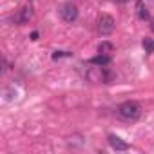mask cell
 Wrapping results in <instances>:
<instances>
[{
	"label": "cell",
	"instance_id": "cell-10",
	"mask_svg": "<svg viewBox=\"0 0 154 154\" xmlns=\"http://www.w3.org/2000/svg\"><path fill=\"white\" fill-rule=\"evenodd\" d=\"M63 56H71V53H69V51H54V53H53V60H60V58H63Z\"/></svg>",
	"mask_w": 154,
	"mask_h": 154
},
{
	"label": "cell",
	"instance_id": "cell-3",
	"mask_svg": "<svg viewBox=\"0 0 154 154\" xmlns=\"http://www.w3.org/2000/svg\"><path fill=\"white\" fill-rule=\"evenodd\" d=\"M60 17H62V20H65V22H74L76 18H78V8H76L74 4H63L62 6V9H60Z\"/></svg>",
	"mask_w": 154,
	"mask_h": 154
},
{
	"label": "cell",
	"instance_id": "cell-6",
	"mask_svg": "<svg viewBox=\"0 0 154 154\" xmlns=\"http://www.w3.org/2000/svg\"><path fill=\"white\" fill-rule=\"evenodd\" d=\"M136 13H138V18H141V20H150L149 9H147V6H145L143 0H136Z\"/></svg>",
	"mask_w": 154,
	"mask_h": 154
},
{
	"label": "cell",
	"instance_id": "cell-8",
	"mask_svg": "<svg viewBox=\"0 0 154 154\" xmlns=\"http://www.w3.org/2000/svg\"><path fill=\"white\" fill-rule=\"evenodd\" d=\"M98 51H100V53H103V54H109V53H112V51H114V45H112L111 42H102V44L98 45Z\"/></svg>",
	"mask_w": 154,
	"mask_h": 154
},
{
	"label": "cell",
	"instance_id": "cell-9",
	"mask_svg": "<svg viewBox=\"0 0 154 154\" xmlns=\"http://www.w3.org/2000/svg\"><path fill=\"white\" fill-rule=\"evenodd\" d=\"M143 47L147 53H154V40L152 38H143Z\"/></svg>",
	"mask_w": 154,
	"mask_h": 154
},
{
	"label": "cell",
	"instance_id": "cell-12",
	"mask_svg": "<svg viewBox=\"0 0 154 154\" xmlns=\"http://www.w3.org/2000/svg\"><path fill=\"white\" fill-rule=\"evenodd\" d=\"M150 31L154 33V18H150Z\"/></svg>",
	"mask_w": 154,
	"mask_h": 154
},
{
	"label": "cell",
	"instance_id": "cell-5",
	"mask_svg": "<svg viewBox=\"0 0 154 154\" xmlns=\"http://www.w3.org/2000/svg\"><path fill=\"white\" fill-rule=\"evenodd\" d=\"M111 62H112V58H111L109 54H103V53H100L98 56H93V58L89 60V63H93V65H100V67H107Z\"/></svg>",
	"mask_w": 154,
	"mask_h": 154
},
{
	"label": "cell",
	"instance_id": "cell-2",
	"mask_svg": "<svg viewBox=\"0 0 154 154\" xmlns=\"http://www.w3.org/2000/svg\"><path fill=\"white\" fill-rule=\"evenodd\" d=\"M114 26H116V22H114V18H112L111 15H102V17L98 18V33H100L102 36L111 35V33L114 31Z\"/></svg>",
	"mask_w": 154,
	"mask_h": 154
},
{
	"label": "cell",
	"instance_id": "cell-7",
	"mask_svg": "<svg viewBox=\"0 0 154 154\" xmlns=\"http://www.w3.org/2000/svg\"><path fill=\"white\" fill-rule=\"evenodd\" d=\"M29 18H31V8L26 6V8L20 9V13H18V17H17V22H18V24H26Z\"/></svg>",
	"mask_w": 154,
	"mask_h": 154
},
{
	"label": "cell",
	"instance_id": "cell-13",
	"mask_svg": "<svg viewBox=\"0 0 154 154\" xmlns=\"http://www.w3.org/2000/svg\"><path fill=\"white\" fill-rule=\"evenodd\" d=\"M118 2H122V4H123V2H127V0H118Z\"/></svg>",
	"mask_w": 154,
	"mask_h": 154
},
{
	"label": "cell",
	"instance_id": "cell-1",
	"mask_svg": "<svg viewBox=\"0 0 154 154\" xmlns=\"http://www.w3.org/2000/svg\"><path fill=\"white\" fill-rule=\"evenodd\" d=\"M118 116L122 120H127V122H134L141 116V107L138 102H132V100H127L123 103H120L118 107Z\"/></svg>",
	"mask_w": 154,
	"mask_h": 154
},
{
	"label": "cell",
	"instance_id": "cell-11",
	"mask_svg": "<svg viewBox=\"0 0 154 154\" xmlns=\"http://www.w3.org/2000/svg\"><path fill=\"white\" fill-rule=\"evenodd\" d=\"M31 40H38V33H36V31L31 33Z\"/></svg>",
	"mask_w": 154,
	"mask_h": 154
},
{
	"label": "cell",
	"instance_id": "cell-4",
	"mask_svg": "<svg viewBox=\"0 0 154 154\" xmlns=\"http://www.w3.org/2000/svg\"><path fill=\"white\" fill-rule=\"evenodd\" d=\"M109 145L114 149V150H127L129 149V143L127 141H123L120 136H116V134H109Z\"/></svg>",
	"mask_w": 154,
	"mask_h": 154
}]
</instances>
